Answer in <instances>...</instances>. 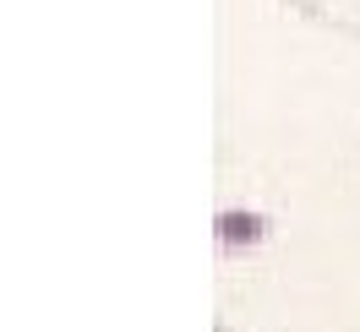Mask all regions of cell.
Segmentation results:
<instances>
[{"label":"cell","mask_w":360,"mask_h":332,"mask_svg":"<svg viewBox=\"0 0 360 332\" xmlns=\"http://www.w3.org/2000/svg\"><path fill=\"white\" fill-rule=\"evenodd\" d=\"M295 11H306L311 22L333 27V33H349L360 39V0H290Z\"/></svg>","instance_id":"obj_1"}]
</instances>
